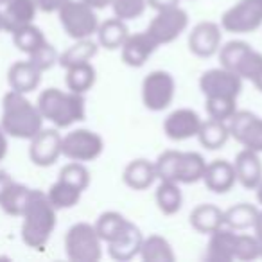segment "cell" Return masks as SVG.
I'll return each instance as SVG.
<instances>
[{"label":"cell","mask_w":262,"mask_h":262,"mask_svg":"<svg viewBox=\"0 0 262 262\" xmlns=\"http://www.w3.org/2000/svg\"><path fill=\"white\" fill-rule=\"evenodd\" d=\"M0 126L6 135L20 140H31L43 127V117L36 104L20 92H8L2 101Z\"/></svg>","instance_id":"cell-1"},{"label":"cell","mask_w":262,"mask_h":262,"mask_svg":"<svg viewBox=\"0 0 262 262\" xmlns=\"http://www.w3.org/2000/svg\"><path fill=\"white\" fill-rule=\"evenodd\" d=\"M56 208L47 192L31 189L26 210L22 214V241L33 250H43L56 228Z\"/></svg>","instance_id":"cell-2"},{"label":"cell","mask_w":262,"mask_h":262,"mask_svg":"<svg viewBox=\"0 0 262 262\" xmlns=\"http://www.w3.org/2000/svg\"><path fill=\"white\" fill-rule=\"evenodd\" d=\"M43 120L54 124L58 129H65L81 122L86 115L84 97L76 92H63L59 88H47L40 94L36 102Z\"/></svg>","instance_id":"cell-3"},{"label":"cell","mask_w":262,"mask_h":262,"mask_svg":"<svg viewBox=\"0 0 262 262\" xmlns=\"http://www.w3.org/2000/svg\"><path fill=\"white\" fill-rule=\"evenodd\" d=\"M102 244L97 230L90 223H76L65 235V251L72 262H99Z\"/></svg>","instance_id":"cell-4"},{"label":"cell","mask_w":262,"mask_h":262,"mask_svg":"<svg viewBox=\"0 0 262 262\" xmlns=\"http://www.w3.org/2000/svg\"><path fill=\"white\" fill-rule=\"evenodd\" d=\"M58 16L61 27L72 40H84L97 33V13L83 0H69L58 9Z\"/></svg>","instance_id":"cell-5"},{"label":"cell","mask_w":262,"mask_h":262,"mask_svg":"<svg viewBox=\"0 0 262 262\" xmlns=\"http://www.w3.org/2000/svg\"><path fill=\"white\" fill-rule=\"evenodd\" d=\"M142 102L149 112H164L172 104L176 95V81L167 70H153L142 81Z\"/></svg>","instance_id":"cell-6"},{"label":"cell","mask_w":262,"mask_h":262,"mask_svg":"<svg viewBox=\"0 0 262 262\" xmlns=\"http://www.w3.org/2000/svg\"><path fill=\"white\" fill-rule=\"evenodd\" d=\"M221 27L226 33L250 34L262 27V0H239L221 16Z\"/></svg>","instance_id":"cell-7"},{"label":"cell","mask_w":262,"mask_h":262,"mask_svg":"<svg viewBox=\"0 0 262 262\" xmlns=\"http://www.w3.org/2000/svg\"><path fill=\"white\" fill-rule=\"evenodd\" d=\"M104 151V140L92 129H72L61 137V155L72 162H92Z\"/></svg>","instance_id":"cell-8"},{"label":"cell","mask_w":262,"mask_h":262,"mask_svg":"<svg viewBox=\"0 0 262 262\" xmlns=\"http://www.w3.org/2000/svg\"><path fill=\"white\" fill-rule=\"evenodd\" d=\"M187 27H189V15L185 9L174 6V8L157 11L146 31L160 47V45H167L178 40L182 33H185Z\"/></svg>","instance_id":"cell-9"},{"label":"cell","mask_w":262,"mask_h":262,"mask_svg":"<svg viewBox=\"0 0 262 262\" xmlns=\"http://www.w3.org/2000/svg\"><path fill=\"white\" fill-rule=\"evenodd\" d=\"M230 137L244 149L262 153V119L248 110H237L228 120Z\"/></svg>","instance_id":"cell-10"},{"label":"cell","mask_w":262,"mask_h":262,"mask_svg":"<svg viewBox=\"0 0 262 262\" xmlns=\"http://www.w3.org/2000/svg\"><path fill=\"white\" fill-rule=\"evenodd\" d=\"M200 90L205 97H232L237 99L243 90V77L235 72L217 67L201 74Z\"/></svg>","instance_id":"cell-11"},{"label":"cell","mask_w":262,"mask_h":262,"mask_svg":"<svg viewBox=\"0 0 262 262\" xmlns=\"http://www.w3.org/2000/svg\"><path fill=\"white\" fill-rule=\"evenodd\" d=\"M61 157V135L58 127L43 129L41 127L31 139L29 158L38 167H51Z\"/></svg>","instance_id":"cell-12"},{"label":"cell","mask_w":262,"mask_h":262,"mask_svg":"<svg viewBox=\"0 0 262 262\" xmlns=\"http://www.w3.org/2000/svg\"><path fill=\"white\" fill-rule=\"evenodd\" d=\"M203 119L190 108H178L171 112L164 120V133L172 142H183L198 135Z\"/></svg>","instance_id":"cell-13"},{"label":"cell","mask_w":262,"mask_h":262,"mask_svg":"<svg viewBox=\"0 0 262 262\" xmlns=\"http://www.w3.org/2000/svg\"><path fill=\"white\" fill-rule=\"evenodd\" d=\"M223 27L215 22H200L189 34V51L198 58H212L217 54L223 41Z\"/></svg>","instance_id":"cell-14"},{"label":"cell","mask_w":262,"mask_h":262,"mask_svg":"<svg viewBox=\"0 0 262 262\" xmlns=\"http://www.w3.org/2000/svg\"><path fill=\"white\" fill-rule=\"evenodd\" d=\"M157 49V41L147 34V31H144V33L127 34L120 47V56H122L124 65L131 67V69H140L146 65L147 59L155 54Z\"/></svg>","instance_id":"cell-15"},{"label":"cell","mask_w":262,"mask_h":262,"mask_svg":"<svg viewBox=\"0 0 262 262\" xmlns=\"http://www.w3.org/2000/svg\"><path fill=\"white\" fill-rule=\"evenodd\" d=\"M201 182L205 183L210 192L214 194H226L233 189V185L237 183L235 169H233V162L228 160H212L207 164L205 174Z\"/></svg>","instance_id":"cell-16"},{"label":"cell","mask_w":262,"mask_h":262,"mask_svg":"<svg viewBox=\"0 0 262 262\" xmlns=\"http://www.w3.org/2000/svg\"><path fill=\"white\" fill-rule=\"evenodd\" d=\"M144 235L140 232V228L133 223H127V226L124 228V232L117 237L115 241L108 244V253L113 260L126 262L135 258L140 253V248H142Z\"/></svg>","instance_id":"cell-17"},{"label":"cell","mask_w":262,"mask_h":262,"mask_svg":"<svg viewBox=\"0 0 262 262\" xmlns=\"http://www.w3.org/2000/svg\"><path fill=\"white\" fill-rule=\"evenodd\" d=\"M4 6L2 22H4V31L8 33H15L20 27L33 24L36 18V0H9Z\"/></svg>","instance_id":"cell-18"},{"label":"cell","mask_w":262,"mask_h":262,"mask_svg":"<svg viewBox=\"0 0 262 262\" xmlns=\"http://www.w3.org/2000/svg\"><path fill=\"white\" fill-rule=\"evenodd\" d=\"M235 241H237V233L233 230L226 228V226L212 232L207 251H205V258L210 262L235 260Z\"/></svg>","instance_id":"cell-19"},{"label":"cell","mask_w":262,"mask_h":262,"mask_svg":"<svg viewBox=\"0 0 262 262\" xmlns=\"http://www.w3.org/2000/svg\"><path fill=\"white\" fill-rule=\"evenodd\" d=\"M233 169H235L237 183H241L244 189L253 190L262 178V162L258 153H255V151L250 149L241 151L235 157Z\"/></svg>","instance_id":"cell-20"},{"label":"cell","mask_w":262,"mask_h":262,"mask_svg":"<svg viewBox=\"0 0 262 262\" xmlns=\"http://www.w3.org/2000/svg\"><path fill=\"white\" fill-rule=\"evenodd\" d=\"M122 182L131 190H146L157 182V171H155V162L146 158H135L124 167Z\"/></svg>","instance_id":"cell-21"},{"label":"cell","mask_w":262,"mask_h":262,"mask_svg":"<svg viewBox=\"0 0 262 262\" xmlns=\"http://www.w3.org/2000/svg\"><path fill=\"white\" fill-rule=\"evenodd\" d=\"M41 81V72L27 59V61H16L8 70V83L11 90L20 94H31L38 88Z\"/></svg>","instance_id":"cell-22"},{"label":"cell","mask_w":262,"mask_h":262,"mask_svg":"<svg viewBox=\"0 0 262 262\" xmlns=\"http://www.w3.org/2000/svg\"><path fill=\"white\" fill-rule=\"evenodd\" d=\"M190 226L200 233H208L223 228L225 226V210L212 203L198 205L189 215Z\"/></svg>","instance_id":"cell-23"},{"label":"cell","mask_w":262,"mask_h":262,"mask_svg":"<svg viewBox=\"0 0 262 262\" xmlns=\"http://www.w3.org/2000/svg\"><path fill=\"white\" fill-rule=\"evenodd\" d=\"M196 137L205 149H208V151L221 149L230 139L228 122H225V120H215V119L203 120Z\"/></svg>","instance_id":"cell-24"},{"label":"cell","mask_w":262,"mask_h":262,"mask_svg":"<svg viewBox=\"0 0 262 262\" xmlns=\"http://www.w3.org/2000/svg\"><path fill=\"white\" fill-rule=\"evenodd\" d=\"M95 34H97V43L101 47L108 49V51H117V49L122 47L129 31H127V26L124 20L113 16V18H108L106 22L99 24Z\"/></svg>","instance_id":"cell-25"},{"label":"cell","mask_w":262,"mask_h":262,"mask_svg":"<svg viewBox=\"0 0 262 262\" xmlns=\"http://www.w3.org/2000/svg\"><path fill=\"white\" fill-rule=\"evenodd\" d=\"M155 201H157V207L162 214L165 215L178 214L183 205V194L182 189H180V183L160 180V183L157 187V194H155Z\"/></svg>","instance_id":"cell-26"},{"label":"cell","mask_w":262,"mask_h":262,"mask_svg":"<svg viewBox=\"0 0 262 262\" xmlns=\"http://www.w3.org/2000/svg\"><path fill=\"white\" fill-rule=\"evenodd\" d=\"M140 258L144 262H174L176 255L171 243L162 235L144 237L142 248H140Z\"/></svg>","instance_id":"cell-27"},{"label":"cell","mask_w":262,"mask_h":262,"mask_svg":"<svg viewBox=\"0 0 262 262\" xmlns=\"http://www.w3.org/2000/svg\"><path fill=\"white\" fill-rule=\"evenodd\" d=\"M95 79H97V72H95V67L92 65V61L74 65L70 69H67L65 83L70 92L84 95L86 92H90L94 88Z\"/></svg>","instance_id":"cell-28"},{"label":"cell","mask_w":262,"mask_h":262,"mask_svg":"<svg viewBox=\"0 0 262 262\" xmlns=\"http://www.w3.org/2000/svg\"><path fill=\"white\" fill-rule=\"evenodd\" d=\"M99 51V43H95L92 38H84V40H76V43L70 45L63 54H59L58 63L63 69H70L74 65H81V63H88L95 58Z\"/></svg>","instance_id":"cell-29"},{"label":"cell","mask_w":262,"mask_h":262,"mask_svg":"<svg viewBox=\"0 0 262 262\" xmlns=\"http://www.w3.org/2000/svg\"><path fill=\"white\" fill-rule=\"evenodd\" d=\"M207 162L196 151H185L180 158V169H178V183L183 185H192L203 180Z\"/></svg>","instance_id":"cell-30"},{"label":"cell","mask_w":262,"mask_h":262,"mask_svg":"<svg viewBox=\"0 0 262 262\" xmlns=\"http://www.w3.org/2000/svg\"><path fill=\"white\" fill-rule=\"evenodd\" d=\"M257 207L250 203H237L225 210V226L233 232H241V230L251 228L257 219Z\"/></svg>","instance_id":"cell-31"},{"label":"cell","mask_w":262,"mask_h":262,"mask_svg":"<svg viewBox=\"0 0 262 262\" xmlns=\"http://www.w3.org/2000/svg\"><path fill=\"white\" fill-rule=\"evenodd\" d=\"M81 194L83 192H81L79 189H76V187L58 180V182L51 185V189H49V192H47V198L56 210H67V208H74L79 203Z\"/></svg>","instance_id":"cell-32"},{"label":"cell","mask_w":262,"mask_h":262,"mask_svg":"<svg viewBox=\"0 0 262 262\" xmlns=\"http://www.w3.org/2000/svg\"><path fill=\"white\" fill-rule=\"evenodd\" d=\"M127 219L124 217L119 212H104V214L99 215L97 223H95V230H97L99 237H101L102 243L110 244L112 241H115L120 233L124 232V228L127 226Z\"/></svg>","instance_id":"cell-33"},{"label":"cell","mask_w":262,"mask_h":262,"mask_svg":"<svg viewBox=\"0 0 262 262\" xmlns=\"http://www.w3.org/2000/svg\"><path fill=\"white\" fill-rule=\"evenodd\" d=\"M31 189H27L22 183H13L6 194L0 200V208L6 212L8 215H13V217H22L24 210H26L27 200H29Z\"/></svg>","instance_id":"cell-34"},{"label":"cell","mask_w":262,"mask_h":262,"mask_svg":"<svg viewBox=\"0 0 262 262\" xmlns=\"http://www.w3.org/2000/svg\"><path fill=\"white\" fill-rule=\"evenodd\" d=\"M11 34H13V41H15V47L27 56L47 41L45 40V34L41 33V29L34 26V24L20 27V29H16L15 33H11Z\"/></svg>","instance_id":"cell-35"},{"label":"cell","mask_w":262,"mask_h":262,"mask_svg":"<svg viewBox=\"0 0 262 262\" xmlns=\"http://www.w3.org/2000/svg\"><path fill=\"white\" fill-rule=\"evenodd\" d=\"M182 151L167 149L155 160V171H157V180L164 182H178V169Z\"/></svg>","instance_id":"cell-36"},{"label":"cell","mask_w":262,"mask_h":262,"mask_svg":"<svg viewBox=\"0 0 262 262\" xmlns=\"http://www.w3.org/2000/svg\"><path fill=\"white\" fill-rule=\"evenodd\" d=\"M250 49L251 47L246 41H241V40L228 41V43L221 45V49H219V52H217L219 63H221V67H225V69L235 72L239 63L244 59V56L250 52Z\"/></svg>","instance_id":"cell-37"},{"label":"cell","mask_w":262,"mask_h":262,"mask_svg":"<svg viewBox=\"0 0 262 262\" xmlns=\"http://www.w3.org/2000/svg\"><path fill=\"white\" fill-rule=\"evenodd\" d=\"M58 180H61V182L69 183V185L79 189L81 192H84V190L88 189V185H90L92 178H90V171L84 167L83 162H72L70 160L69 164L61 167Z\"/></svg>","instance_id":"cell-38"},{"label":"cell","mask_w":262,"mask_h":262,"mask_svg":"<svg viewBox=\"0 0 262 262\" xmlns=\"http://www.w3.org/2000/svg\"><path fill=\"white\" fill-rule=\"evenodd\" d=\"M205 110L208 119L225 120L228 122L230 117L237 112V99L232 97H205Z\"/></svg>","instance_id":"cell-39"},{"label":"cell","mask_w":262,"mask_h":262,"mask_svg":"<svg viewBox=\"0 0 262 262\" xmlns=\"http://www.w3.org/2000/svg\"><path fill=\"white\" fill-rule=\"evenodd\" d=\"M260 258V241L257 235L250 233H237L235 241V260L250 262Z\"/></svg>","instance_id":"cell-40"},{"label":"cell","mask_w":262,"mask_h":262,"mask_svg":"<svg viewBox=\"0 0 262 262\" xmlns=\"http://www.w3.org/2000/svg\"><path fill=\"white\" fill-rule=\"evenodd\" d=\"M112 9L117 18L127 22L144 15L147 9V0H112Z\"/></svg>","instance_id":"cell-41"},{"label":"cell","mask_w":262,"mask_h":262,"mask_svg":"<svg viewBox=\"0 0 262 262\" xmlns=\"http://www.w3.org/2000/svg\"><path fill=\"white\" fill-rule=\"evenodd\" d=\"M58 58H59L58 51H56L49 41H45L43 45H40L36 51L29 54V61L33 63V65L36 67L41 74L47 72V70H51L52 67L58 63Z\"/></svg>","instance_id":"cell-42"},{"label":"cell","mask_w":262,"mask_h":262,"mask_svg":"<svg viewBox=\"0 0 262 262\" xmlns=\"http://www.w3.org/2000/svg\"><path fill=\"white\" fill-rule=\"evenodd\" d=\"M69 0H36L38 11L43 13H58V9L63 4H67Z\"/></svg>","instance_id":"cell-43"},{"label":"cell","mask_w":262,"mask_h":262,"mask_svg":"<svg viewBox=\"0 0 262 262\" xmlns=\"http://www.w3.org/2000/svg\"><path fill=\"white\" fill-rule=\"evenodd\" d=\"M174 6H180V0H147V8L155 9V11L174 8Z\"/></svg>","instance_id":"cell-44"},{"label":"cell","mask_w":262,"mask_h":262,"mask_svg":"<svg viewBox=\"0 0 262 262\" xmlns=\"http://www.w3.org/2000/svg\"><path fill=\"white\" fill-rule=\"evenodd\" d=\"M13 183H15V182H13V178L8 174V172L0 171V200H2V196L6 194V190H8Z\"/></svg>","instance_id":"cell-45"},{"label":"cell","mask_w":262,"mask_h":262,"mask_svg":"<svg viewBox=\"0 0 262 262\" xmlns=\"http://www.w3.org/2000/svg\"><path fill=\"white\" fill-rule=\"evenodd\" d=\"M8 135H6V131L2 129V126H0V162L4 160L6 155H8Z\"/></svg>","instance_id":"cell-46"},{"label":"cell","mask_w":262,"mask_h":262,"mask_svg":"<svg viewBox=\"0 0 262 262\" xmlns=\"http://www.w3.org/2000/svg\"><path fill=\"white\" fill-rule=\"evenodd\" d=\"M84 4L90 6L95 11H101V9H106L108 6H112V0H83Z\"/></svg>","instance_id":"cell-47"},{"label":"cell","mask_w":262,"mask_h":262,"mask_svg":"<svg viewBox=\"0 0 262 262\" xmlns=\"http://www.w3.org/2000/svg\"><path fill=\"white\" fill-rule=\"evenodd\" d=\"M253 232H255V235H257V239L262 243V212L258 210V214H257V219H255V223H253Z\"/></svg>","instance_id":"cell-48"},{"label":"cell","mask_w":262,"mask_h":262,"mask_svg":"<svg viewBox=\"0 0 262 262\" xmlns=\"http://www.w3.org/2000/svg\"><path fill=\"white\" fill-rule=\"evenodd\" d=\"M250 81H251V84H253V86L262 94V65L258 67V70L253 74V77H251Z\"/></svg>","instance_id":"cell-49"},{"label":"cell","mask_w":262,"mask_h":262,"mask_svg":"<svg viewBox=\"0 0 262 262\" xmlns=\"http://www.w3.org/2000/svg\"><path fill=\"white\" fill-rule=\"evenodd\" d=\"M255 194H257V201L262 205V178H260V182L257 183V187H255Z\"/></svg>","instance_id":"cell-50"},{"label":"cell","mask_w":262,"mask_h":262,"mask_svg":"<svg viewBox=\"0 0 262 262\" xmlns=\"http://www.w3.org/2000/svg\"><path fill=\"white\" fill-rule=\"evenodd\" d=\"M4 29V22H2V9H0V31Z\"/></svg>","instance_id":"cell-51"},{"label":"cell","mask_w":262,"mask_h":262,"mask_svg":"<svg viewBox=\"0 0 262 262\" xmlns=\"http://www.w3.org/2000/svg\"><path fill=\"white\" fill-rule=\"evenodd\" d=\"M6 2H9V0H0V4H6Z\"/></svg>","instance_id":"cell-52"},{"label":"cell","mask_w":262,"mask_h":262,"mask_svg":"<svg viewBox=\"0 0 262 262\" xmlns=\"http://www.w3.org/2000/svg\"><path fill=\"white\" fill-rule=\"evenodd\" d=\"M260 258H262V243H260Z\"/></svg>","instance_id":"cell-53"}]
</instances>
